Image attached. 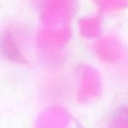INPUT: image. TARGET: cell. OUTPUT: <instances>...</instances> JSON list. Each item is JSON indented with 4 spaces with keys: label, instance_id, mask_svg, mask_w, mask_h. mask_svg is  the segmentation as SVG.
<instances>
[{
    "label": "cell",
    "instance_id": "6da1fadb",
    "mask_svg": "<svg viewBox=\"0 0 128 128\" xmlns=\"http://www.w3.org/2000/svg\"><path fill=\"white\" fill-rule=\"evenodd\" d=\"M1 51L3 56L11 61L18 62H25V60L17 47L14 39L8 33L4 35L2 38Z\"/></svg>",
    "mask_w": 128,
    "mask_h": 128
},
{
    "label": "cell",
    "instance_id": "7a4b0ae2",
    "mask_svg": "<svg viewBox=\"0 0 128 128\" xmlns=\"http://www.w3.org/2000/svg\"><path fill=\"white\" fill-rule=\"evenodd\" d=\"M114 117L118 120L128 123V108H119L115 112Z\"/></svg>",
    "mask_w": 128,
    "mask_h": 128
}]
</instances>
